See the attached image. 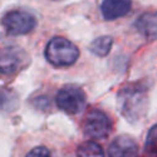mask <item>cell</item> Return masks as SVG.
<instances>
[{
  "instance_id": "obj_1",
  "label": "cell",
  "mask_w": 157,
  "mask_h": 157,
  "mask_svg": "<svg viewBox=\"0 0 157 157\" xmlns=\"http://www.w3.org/2000/svg\"><path fill=\"white\" fill-rule=\"evenodd\" d=\"M118 99L121 111L127 120L135 121L140 118L146 109V89L140 84H129L123 88L118 96Z\"/></svg>"
},
{
  "instance_id": "obj_2",
  "label": "cell",
  "mask_w": 157,
  "mask_h": 157,
  "mask_svg": "<svg viewBox=\"0 0 157 157\" xmlns=\"http://www.w3.org/2000/svg\"><path fill=\"white\" fill-rule=\"evenodd\" d=\"M79 57L78 48L65 38L56 36L48 43L45 48L47 60L56 67L72 65Z\"/></svg>"
},
{
  "instance_id": "obj_3",
  "label": "cell",
  "mask_w": 157,
  "mask_h": 157,
  "mask_svg": "<svg viewBox=\"0 0 157 157\" xmlns=\"http://www.w3.org/2000/svg\"><path fill=\"white\" fill-rule=\"evenodd\" d=\"M57 106L68 114H77L86 106V93L77 86H67L57 93Z\"/></svg>"
},
{
  "instance_id": "obj_4",
  "label": "cell",
  "mask_w": 157,
  "mask_h": 157,
  "mask_svg": "<svg viewBox=\"0 0 157 157\" xmlns=\"http://www.w3.org/2000/svg\"><path fill=\"white\" fill-rule=\"evenodd\" d=\"M83 131L90 138H106L111 131V121L102 111L92 109L88 112L83 121Z\"/></svg>"
},
{
  "instance_id": "obj_5",
  "label": "cell",
  "mask_w": 157,
  "mask_h": 157,
  "mask_svg": "<svg viewBox=\"0 0 157 157\" xmlns=\"http://www.w3.org/2000/svg\"><path fill=\"white\" fill-rule=\"evenodd\" d=\"M3 27L10 35H23L35 27V18L25 11H10L2 20Z\"/></svg>"
},
{
  "instance_id": "obj_6",
  "label": "cell",
  "mask_w": 157,
  "mask_h": 157,
  "mask_svg": "<svg viewBox=\"0 0 157 157\" xmlns=\"http://www.w3.org/2000/svg\"><path fill=\"white\" fill-rule=\"evenodd\" d=\"M25 53L18 47H5L0 49V73L11 74L19 71L24 64Z\"/></svg>"
},
{
  "instance_id": "obj_7",
  "label": "cell",
  "mask_w": 157,
  "mask_h": 157,
  "mask_svg": "<svg viewBox=\"0 0 157 157\" xmlns=\"http://www.w3.org/2000/svg\"><path fill=\"white\" fill-rule=\"evenodd\" d=\"M109 157H137L138 148L136 142L128 136H120L112 141L108 150Z\"/></svg>"
},
{
  "instance_id": "obj_8",
  "label": "cell",
  "mask_w": 157,
  "mask_h": 157,
  "mask_svg": "<svg viewBox=\"0 0 157 157\" xmlns=\"http://www.w3.org/2000/svg\"><path fill=\"white\" fill-rule=\"evenodd\" d=\"M131 9V0H103L101 11L104 19L113 20L124 17Z\"/></svg>"
},
{
  "instance_id": "obj_9",
  "label": "cell",
  "mask_w": 157,
  "mask_h": 157,
  "mask_svg": "<svg viewBox=\"0 0 157 157\" xmlns=\"http://www.w3.org/2000/svg\"><path fill=\"white\" fill-rule=\"evenodd\" d=\"M136 27L141 34L150 39H157V13H145L137 21Z\"/></svg>"
},
{
  "instance_id": "obj_10",
  "label": "cell",
  "mask_w": 157,
  "mask_h": 157,
  "mask_svg": "<svg viewBox=\"0 0 157 157\" xmlns=\"http://www.w3.org/2000/svg\"><path fill=\"white\" fill-rule=\"evenodd\" d=\"M77 157H104V152L98 143L93 141H87L78 146Z\"/></svg>"
},
{
  "instance_id": "obj_11",
  "label": "cell",
  "mask_w": 157,
  "mask_h": 157,
  "mask_svg": "<svg viewBox=\"0 0 157 157\" xmlns=\"http://www.w3.org/2000/svg\"><path fill=\"white\" fill-rule=\"evenodd\" d=\"M112 43H113V40L111 36H106V35L99 36L96 40L92 42L89 49L93 54H96L98 57H106L112 48Z\"/></svg>"
},
{
  "instance_id": "obj_12",
  "label": "cell",
  "mask_w": 157,
  "mask_h": 157,
  "mask_svg": "<svg viewBox=\"0 0 157 157\" xmlns=\"http://www.w3.org/2000/svg\"><path fill=\"white\" fill-rule=\"evenodd\" d=\"M146 152L148 155H157V124L148 131L146 140Z\"/></svg>"
},
{
  "instance_id": "obj_13",
  "label": "cell",
  "mask_w": 157,
  "mask_h": 157,
  "mask_svg": "<svg viewBox=\"0 0 157 157\" xmlns=\"http://www.w3.org/2000/svg\"><path fill=\"white\" fill-rule=\"evenodd\" d=\"M14 103H15V97L10 94L8 89L0 87V109H9L11 104Z\"/></svg>"
},
{
  "instance_id": "obj_14",
  "label": "cell",
  "mask_w": 157,
  "mask_h": 157,
  "mask_svg": "<svg viewBox=\"0 0 157 157\" xmlns=\"http://www.w3.org/2000/svg\"><path fill=\"white\" fill-rule=\"evenodd\" d=\"M25 157H49V150L40 146V147H35L33 148Z\"/></svg>"
}]
</instances>
